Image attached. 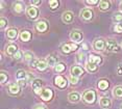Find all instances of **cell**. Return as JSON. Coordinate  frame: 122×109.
<instances>
[{
    "instance_id": "1",
    "label": "cell",
    "mask_w": 122,
    "mask_h": 109,
    "mask_svg": "<svg viewBox=\"0 0 122 109\" xmlns=\"http://www.w3.org/2000/svg\"><path fill=\"white\" fill-rule=\"evenodd\" d=\"M82 100L87 104H93L96 101V93L93 89H87L82 95Z\"/></svg>"
},
{
    "instance_id": "2",
    "label": "cell",
    "mask_w": 122,
    "mask_h": 109,
    "mask_svg": "<svg viewBox=\"0 0 122 109\" xmlns=\"http://www.w3.org/2000/svg\"><path fill=\"white\" fill-rule=\"evenodd\" d=\"M105 47H107V41L105 40H103V38H101L94 40V42H93V49L95 50V51L101 52V51H103V50L105 49Z\"/></svg>"
},
{
    "instance_id": "3",
    "label": "cell",
    "mask_w": 122,
    "mask_h": 109,
    "mask_svg": "<svg viewBox=\"0 0 122 109\" xmlns=\"http://www.w3.org/2000/svg\"><path fill=\"white\" fill-rule=\"evenodd\" d=\"M82 38H84V34H82V32L80 31V30H72L70 32V40L73 42L74 44H78L80 42L82 41Z\"/></svg>"
},
{
    "instance_id": "4",
    "label": "cell",
    "mask_w": 122,
    "mask_h": 109,
    "mask_svg": "<svg viewBox=\"0 0 122 109\" xmlns=\"http://www.w3.org/2000/svg\"><path fill=\"white\" fill-rule=\"evenodd\" d=\"M39 14H40V10L37 6H34V5H30L26 8V15L28 17V19H31V20H35V19L38 18Z\"/></svg>"
},
{
    "instance_id": "5",
    "label": "cell",
    "mask_w": 122,
    "mask_h": 109,
    "mask_svg": "<svg viewBox=\"0 0 122 109\" xmlns=\"http://www.w3.org/2000/svg\"><path fill=\"white\" fill-rule=\"evenodd\" d=\"M40 97L44 101H50L52 99V97H53V91H52L51 88L45 87L42 89V91H41V94H40Z\"/></svg>"
},
{
    "instance_id": "6",
    "label": "cell",
    "mask_w": 122,
    "mask_h": 109,
    "mask_svg": "<svg viewBox=\"0 0 122 109\" xmlns=\"http://www.w3.org/2000/svg\"><path fill=\"white\" fill-rule=\"evenodd\" d=\"M70 73H71L72 77L79 78L80 76H82V75L85 74V70L79 66H71V69H70Z\"/></svg>"
},
{
    "instance_id": "7",
    "label": "cell",
    "mask_w": 122,
    "mask_h": 109,
    "mask_svg": "<svg viewBox=\"0 0 122 109\" xmlns=\"http://www.w3.org/2000/svg\"><path fill=\"white\" fill-rule=\"evenodd\" d=\"M94 13L91 8H84V9L80 12V18L85 21H91L93 19Z\"/></svg>"
},
{
    "instance_id": "8",
    "label": "cell",
    "mask_w": 122,
    "mask_h": 109,
    "mask_svg": "<svg viewBox=\"0 0 122 109\" xmlns=\"http://www.w3.org/2000/svg\"><path fill=\"white\" fill-rule=\"evenodd\" d=\"M105 49H107V51H109V52H117L119 47H118V44L116 43L115 40L109 38V40H107V47H105Z\"/></svg>"
},
{
    "instance_id": "9",
    "label": "cell",
    "mask_w": 122,
    "mask_h": 109,
    "mask_svg": "<svg viewBox=\"0 0 122 109\" xmlns=\"http://www.w3.org/2000/svg\"><path fill=\"white\" fill-rule=\"evenodd\" d=\"M43 80L42 79H36L34 82L31 83V87H32V89L35 90V93L37 94V95H40L41 94V91H42V86H43Z\"/></svg>"
},
{
    "instance_id": "10",
    "label": "cell",
    "mask_w": 122,
    "mask_h": 109,
    "mask_svg": "<svg viewBox=\"0 0 122 109\" xmlns=\"http://www.w3.org/2000/svg\"><path fill=\"white\" fill-rule=\"evenodd\" d=\"M77 48H78V47H77V45L74 44V43H72V44H64V45H62V48H61V49H62L63 53L69 54V53L75 51Z\"/></svg>"
},
{
    "instance_id": "11",
    "label": "cell",
    "mask_w": 122,
    "mask_h": 109,
    "mask_svg": "<svg viewBox=\"0 0 122 109\" xmlns=\"http://www.w3.org/2000/svg\"><path fill=\"white\" fill-rule=\"evenodd\" d=\"M24 9H25V5L22 1H16L13 3V10L15 14L20 15L24 12Z\"/></svg>"
},
{
    "instance_id": "12",
    "label": "cell",
    "mask_w": 122,
    "mask_h": 109,
    "mask_svg": "<svg viewBox=\"0 0 122 109\" xmlns=\"http://www.w3.org/2000/svg\"><path fill=\"white\" fill-rule=\"evenodd\" d=\"M18 51H19V49H18L17 45H15V44L7 45L6 48H5V53H6V55H7V56H10V57L15 56L16 53H17Z\"/></svg>"
},
{
    "instance_id": "13",
    "label": "cell",
    "mask_w": 122,
    "mask_h": 109,
    "mask_svg": "<svg viewBox=\"0 0 122 109\" xmlns=\"http://www.w3.org/2000/svg\"><path fill=\"white\" fill-rule=\"evenodd\" d=\"M73 20H74V15H73V13H72V12H70V10H67V12L63 13L62 21L64 22V23L71 24L72 22H73Z\"/></svg>"
},
{
    "instance_id": "14",
    "label": "cell",
    "mask_w": 122,
    "mask_h": 109,
    "mask_svg": "<svg viewBox=\"0 0 122 109\" xmlns=\"http://www.w3.org/2000/svg\"><path fill=\"white\" fill-rule=\"evenodd\" d=\"M54 85L59 88H65L67 86V80L63 76H56L54 78Z\"/></svg>"
},
{
    "instance_id": "15",
    "label": "cell",
    "mask_w": 122,
    "mask_h": 109,
    "mask_svg": "<svg viewBox=\"0 0 122 109\" xmlns=\"http://www.w3.org/2000/svg\"><path fill=\"white\" fill-rule=\"evenodd\" d=\"M5 35H6V38L10 41H15L16 38H18V29L17 28H9L6 30V33H5Z\"/></svg>"
},
{
    "instance_id": "16",
    "label": "cell",
    "mask_w": 122,
    "mask_h": 109,
    "mask_svg": "<svg viewBox=\"0 0 122 109\" xmlns=\"http://www.w3.org/2000/svg\"><path fill=\"white\" fill-rule=\"evenodd\" d=\"M47 28H48V23H47L46 21L41 20L36 23V29H37L39 32H45Z\"/></svg>"
},
{
    "instance_id": "17",
    "label": "cell",
    "mask_w": 122,
    "mask_h": 109,
    "mask_svg": "<svg viewBox=\"0 0 122 109\" xmlns=\"http://www.w3.org/2000/svg\"><path fill=\"white\" fill-rule=\"evenodd\" d=\"M99 105H100L101 108L107 109V108L111 107V105H112V101H111V99L107 97H101L100 100H99Z\"/></svg>"
},
{
    "instance_id": "18",
    "label": "cell",
    "mask_w": 122,
    "mask_h": 109,
    "mask_svg": "<svg viewBox=\"0 0 122 109\" xmlns=\"http://www.w3.org/2000/svg\"><path fill=\"white\" fill-rule=\"evenodd\" d=\"M98 66L99 65H97V63L88 60L87 63H86V70L90 73H95V72H97V70H98Z\"/></svg>"
},
{
    "instance_id": "19",
    "label": "cell",
    "mask_w": 122,
    "mask_h": 109,
    "mask_svg": "<svg viewBox=\"0 0 122 109\" xmlns=\"http://www.w3.org/2000/svg\"><path fill=\"white\" fill-rule=\"evenodd\" d=\"M9 93L10 95H14V96L20 93V86L18 83H10L9 85Z\"/></svg>"
},
{
    "instance_id": "20",
    "label": "cell",
    "mask_w": 122,
    "mask_h": 109,
    "mask_svg": "<svg viewBox=\"0 0 122 109\" xmlns=\"http://www.w3.org/2000/svg\"><path fill=\"white\" fill-rule=\"evenodd\" d=\"M68 100L71 103H77L80 100V95L78 93H76V91H72V93L68 95Z\"/></svg>"
},
{
    "instance_id": "21",
    "label": "cell",
    "mask_w": 122,
    "mask_h": 109,
    "mask_svg": "<svg viewBox=\"0 0 122 109\" xmlns=\"http://www.w3.org/2000/svg\"><path fill=\"white\" fill-rule=\"evenodd\" d=\"M19 38H20V40L22 42H28L30 40V38H31V33H30L28 30H22L20 32Z\"/></svg>"
},
{
    "instance_id": "22",
    "label": "cell",
    "mask_w": 122,
    "mask_h": 109,
    "mask_svg": "<svg viewBox=\"0 0 122 109\" xmlns=\"http://www.w3.org/2000/svg\"><path fill=\"white\" fill-rule=\"evenodd\" d=\"M46 62L48 63V66L54 68V66L57 65V57L53 56V55H49V56H47V58H46Z\"/></svg>"
},
{
    "instance_id": "23",
    "label": "cell",
    "mask_w": 122,
    "mask_h": 109,
    "mask_svg": "<svg viewBox=\"0 0 122 109\" xmlns=\"http://www.w3.org/2000/svg\"><path fill=\"white\" fill-rule=\"evenodd\" d=\"M111 8V2L110 1H105V0H102V1H99V9L102 10V12H107Z\"/></svg>"
},
{
    "instance_id": "24",
    "label": "cell",
    "mask_w": 122,
    "mask_h": 109,
    "mask_svg": "<svg viewBox=\"0 0 122 109\" xmlns=\"http://www.w3.org/2000/svg\"><path fill=\"white\" fill-rule=\"evenodd\" d=\"M113 95L116 99H122V86L118 85L113 89Z\"/></svg>"
},
{
    "instance_id": "25",
    "label": "cell",
    "mask_w": 122,
    "mask_h": 109,
    "mask_svg": "<svg viewBox=\"0 0 122 109\" xmlns=\"http://www.w3.org/2000/svg\"><path fill=\"white\" fill-rule=\"evenodd\" d=\"M88 60L92 61V62H95V63H97V65H100L101 61H102V58H101V56H99V55L90 54V56L88 57Z\"/></svg>"
},
{
    "instance_id": "26",
    "label": "cell",
    "mask_w": 122,
    "mask_h": 109,
    "mask_svg": "<svg viewBox=\"0 0 122 109\" xmlns=\"http://www.w3.org/2000/svg\"><path fill=\"white\" fill-rule=\"evenodd\" d=\"M97 86H98V88L100 89V90H105V89L109 87V81L105 79H101L100 81H98Z\"/></svg>"
},
{
    "instance_id": "27",
    "label": "cell",
    "mask_w": 122,
    "mask_h": 109,
    "mask_svg": "<svg viewBox=\"0 0 122 109\" xmlns=\"http://www.w3.org/2000/svg\"><path fill=\"white\" fill-rule=\"evenodd\" d=\"M23 56H24V60H25L26 62H31V61L35 59L34 53L30 52V51H25L23 54Z\"/></svg>"
},
{
    "instance_id": "28",
    "label": "cell",
    "mask_w": 122,
    "mask_h": 109,
    "mask_svg": "<svg viewBox=\"0 0 122 109\" xmlns=\"http://www.w3.org/2000/svg\"><path fill=\"white\" fill-rule=\"evenodd\" d=\"M16 78H17L18 80H26L27 73L25 71H23V70H19L17 72V74H16Z\"/></svg>"
},
{
    "instance_id": "29",
    "label": "cell",
    "mask_w": 122,
    "mask_h": 109,
    "mask_svg": "<svg viewBox=\"0 0 122 109\" xmlns=\"http://www.w3.org/2000/svg\"><path fill=\"white\" fill-rule=\"evenodd\" d=\"M47 68H48V63H47L45 60H40V62H39L37 69H38L40 72H43V71H45Z\"/></svg>"
},
{
    "instance_id": "30",
    "label": "cell",
    "mask_w": 122,
    "mask_h": 109,
    "mask_svg": "<svg viewBox=\"0 0 122 109\" xmlns=\"http://www.w3.org/2000/svg\"><path fill=\"white\" fill-rule=\"evenodd\" d=\"M65 69H66V65L64 62H59L54 66V71L56 73H62V72L65 71Z\"/></svg>"
},
{
    "instance_id": "31",
    "label": "cell",
    "mask_w": 122,
    "mask_h": 109,
    "mask_svg": "<svg viewBox=\"0 0 122 109\" xmlns=\"http://www.w3.org/2000/svg\"><path fill=\"white\" fill-rule=\"evenodd\" d=\"M86 59V55H85V53H82V52H78L76 54V58H75V60H76V62L77 63H82L85 61Z\"/></svg>"
},
{
    "instance_id": "32",
    "label": "cell",
    "mask_w": 122,
    "mask_h": 109,
    "mask_svg": "<svg viewBox=\"0 0 122 109\" xmlns=\"http://www.w3.org/2000/svg\"><path fill=\"white\" fill-rule=\"evenodd\" d=\"M113 21L117 23H122V13H116L113 16Z\"/></svg>"
},
{
    "instance_id": "33",
    "label": "cell",
    "mask_w": 122,
    "mask_h": 109,
    "mask_svg": "<svg viewBox=\"0 0 122 109\" xmlns=\"http://www.w3.org/2000/svg\"><path fill=\"white\" fill-rule=\"evenodd\" d=\"M7 19L4 18V17H1V19H0V28L1 29H4L5 27L7 26Z\"/></svg>"
},
{
    "instance_id": "34",
    "label": "cell",
    "mask_w": 122,
    "mask_h": 109,
    "mask_svg": "<svg viewBox=\"0 0 122 109\" xmlns=\"http://www.w3.org/2000/svg\"><path fill=\"white\" fill-rule=\"evenodd\" d=\"M49 5H50L51 9H55V8H57V6H59V1H56V0H50L49 1Z\"/></svg>"
},
{
    "instance_id": "35",
    "label": "cell",
    "mask_w": 122,
    "mask_h": 109,
    "mask_svg": "<svg viewBox=\"0 0 122 109\" xmlns=\"http://www.w3.org/2000/svg\"><path fill=\"white\" fill-rule=\"evenodd\" d=\"M0 75H1V84H4V83L7 81V79H9V77H7L6 73L4 71H1V74Z\"/></svg>"
},
{
    "instance_id": "36",
    "label": "cell",
    "mask_w": 122,
    "mask_h": 109,
    "mask_svg": "<svg viewBox=\"0 0 122 109\" xmlns=\"http://www.w3.org/2000/svg\"><path fill=\"white\" fill-rule=\"evenodd\" d=\"M37 79V78H35V75L32 74V73H27V78H26V80H27V82H34V81Z\"/></svg>"
},
{
    "instance_id": "37",
    "label": "cell",
    "mask_w": 122,
    "mask_h": 109,
    "mask_svg": "<svg viewBox=\"0 0 122 109\" xmlns=\"http://www.w3.org/2000/svg\"><path fill=\"white\" fill-rule=\"evenodd\" d=\"M114 30L118 33H121L122 32V23H119V24L116 25V26L114 27Z\"/></svg>"
},
{
    "instance_id": "38",
    "label": "cell",
    "mask_w": 122,
    "mask_h": 109,
    "mask_svg": "<svg viewBox=\"0 0 122 109\" xmlns=\"http://www.w3.org/2000/svg\"><path fill=\"white\" fill-rule=\"evenodd\" d=\"M69 81H70V83L71 84H73V85H76L77 83H78V78H75V77H70L69 78Z\"/></svg>"
},
{
    "instance_id": "39",
    "label": "cell",
    "mask_w": 122,
    "mask_h": 109,
    "mask_svg": "<svg viewBox=\"0 0 122 109\" xmlns=\"http://www.w3.org/2000/svg\"><path fill=\"white\" fill-rule=\"evenodd\" d=\"M39 62H40V60L39 59H35L31 61V62H30V66H31V68H38V65H39Z\"/></svg>"
},
{
    "instance_id": "40",
    "label": "cell",
    "mask_w": 122,
    "mask_h": 109,
    "mask_svg": "<svg viewBox=\"0 0 122 109\" xmlns=\"http://www.w3.org/2000/svg\"><path fill=\"white\" fill-rule=\"evenodd\" d=\"M32 109H48V108H47V106L44 105V104H37V105L34 106Z\"/></svg>"
},
{
    "instance_id": "41",
    "label": "cell",
    "mask_w": 122,
    "mask_h": 109,
    "mask_svg": "<svg viewBox=\"0 0 122 109\" xmlns=\"http://www.w3.org/2000/svg\"><path fill=\"white\" fill-rule=\"evenodd\" d=\"M18 84L20 87H25L27 84V80H18Z\"/></svg>"
},
{
    "instance_id": "42",
    "label": "cell",
    "mask_w": 122,
    "mask_h": 109,
    "mask_svg": "<svg viewBox=\"0 0 122 109\" xmlns=\"http://www.w3.org/2000/svg\"><path fill=\"white\" fill-rule=\"evenodd\" d=\"M86 3L88 5H95V4H98L99 2H98V0H87Z\"/></svg>"
},
{
    "instance_id": "43",
    "label": "cell",
    "mask_w": 122,
    "mask_h": 109,
    "mask_svg": "<svg viewBox=\"0 0 122 109\" xmlns=\"http://www.w3.org/2000/svg\"><path fill=\"white\" fill-rule=\"evenodd\" d=\"M41 3H42V1H40V0H32V1H30V5H34V6H38Z\"/></svg>"
},
{
    "instance_id": "44",
    "label": "cell",
    "mask_w": 122,
    "mask_h": 109,
    "mask_svg": "<svg viewBox=\"0 0 122 109\" xmlns=\"http://www.w3.org/2000/svg\"><path fill=\"white\" fill-rule=\"evenodd\" d=\"M22 57V51H21V50H19V51L17 52V53H16V55H15V56H14V58H15V59H20V58Z\"/></svg>"
},
{
    "instance_id": "45",
    "label": "cell",
    "mask_w": 122,
    "mask_h": 109,
    "mask_svg": "<svg viewBox=\"0 0 122 109\" xmlns=\"http://www.w3.org/2000/svg\"><path fill=\"white\" fill-rule=\"evenodd\" d=\"M3 5H4V2L1 1V8H3Z\"/></svg>"
},
{
    "instance_id": "46",
    "label": "cell",
    "mask_w": 122,
    "mask_h": 109,
    "mask_svg": "<svg viewBox=\"0 0 122 109\" xmlns=\"http://www.w3.org/2000/svg\"><path fill=\"white\" fill-rule=\"evenodd\" d=\"M120 9H121V10H122V1H121V2H120Z\"/></svg>"
},
{
    "instance_id": "47",
    "label": "cell",
    "mask_w": 122,
    "mask_h": 109,
    "mask_svg": "<svg viewBox=\"0 0 122 109\" xmlns=\"http://www.w3.org/2000/svg\"><path fill=\"white\" fill-rule=\"evenodd\" d=\"M120 109H122V105H121V106H120Z\"/></svg>"
},
{
    "instance_id": "48",
    "label": "cell",
    "mask_w": 122,
    "mask_h": 109,
    "mask_svg": "<svg viewBox=\"0 0 122 109\" xmlns=\"http://www.w3.org/2000/svg\"><path fill=\"white\" fill-rule=\"evenodd\" d=\"M121 47H122V43H121Z\"/></svg>"
}]
</instances>
